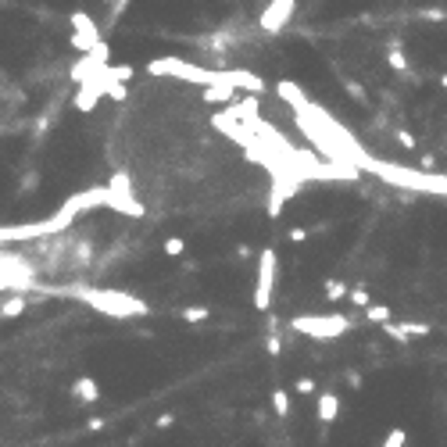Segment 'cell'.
<instances>
[{
	"label": "cell",
	"mask_w": 447,
	"mask_h": 447,
	"mask_svg": "<svg viewBox=\"0 0 447 447\" xmlns=\"http://www.w3.org/2000/svg\"><path fill=\"white\" fill-rule=\"evenodd\" d=\"M294 122H297V129L304 133V140L312 143V150L319 158H326V161H347V165H354L361 172L365 150H361L358 136L347 125H340L326 108H319L312 97L301 108H294Z\"/></svg>",
	"instance_id": "1"
},
{
	"label": "cell",
	"mask_w": 447,
	"mask_h": 447,
	"mask_svg": "<svg viewBox=\"0 0 447 447\" xmlns=\"http://www.w3.org/2000/svg\"><path fill=\"white\" fill-rule=\"evenodd\" d=\"M150 76H168V79H183V83H193V86H215V83H230L244 93H255L262 97L269 86L262 76L255 72H244V68H204V65H190L183 58H154L147 65Z\"/></svg>",
	"instance_id": "2"
},
{
	"label": "cell",
	"mask_w": 447,
	"mask_h": 447,
	"mask_svg": "<svg viewBox=\"0 0 447 447\" xmlns=\"http://www.w3.org/2000/svg\"><path fill=\"white\" fill-rule=\"evenodd\" d=\"M51 294L76 297V301L90 304L97 315H108V319H147L150 315V304L143 297H133V294L115 290V287H72V290H51Z\"/></svg>",
	"instance_id": "3"
},
{
	"label": "cell",
	"mask_w": 447,
	"mask_h": 447,
	"mask_svg": "<svg viewBox=\"0 0 447 447\" xmlns=\"http://www.w3.org/2000/svg\"><path fill=\"white\" fill-rule=\"evenodd\" d=\"M351 315H294L290 319V329L294 333H304L312 340H336L351 329Z\"/></svg>",
	"instance_id": "4"
},
{
	"label": "cell",
	"mask_w": 447,
	"mask_h": 447,
	"mask_svg": "<svg viewBox=\"0 0 447 447\" xmlns=\"http://www.w3.org/2000/svg\"><path fill=\"white\" fill-rule=\"evenodd\" d=\"M72 222L58 211L51 218H40V222H26V226H0V247L4 244H26V240H40V237H54V233H65Z\"/></svg>",
	"instance_id": "5"
},
{
	"label": "cell",
	"mask_w": 447,
	"mask_h": 447,
	"mask_svg": "<svg viewBox=\"0 0 447 447\" xmlns=\"http://www.w3.org/2000/svg\"><path fill=\"white\" fill-rule=\"evenodd\" d=\"M276 276H279V255L272 247H265L258 255V272H255V308L258 312H269L272 290H276Z\"/></svg>",
	"instance_id": "6"
},
{
	"label": "cell",
	"mask_w": 447,
	"mask_h": 447,
	"mask_svg": "<svg viewBox=\"0 0 447 447\" xmlns=\"http://www.w3.org/2000/svg\"><path fill=\"white\" fill-rule=\"evenodd\" d=\"M108 207L118 211V215H129V218H140V215H143V204L136 200L133 183H129L125 172H115V175H111V183H108Z\"/></svg>",
	"instance_id": "7"
},
{
	"label": "cell",
	"mask_w": 447,
	"mask_h": 447,
	"mask_svg": "<svg viewBox=\"0 0 447 447\" xmlns=\"http://www.w3.org/2000/svg\"><path fill=\"white\" fill-rule=\"evenodd\" d=\"M294 11H297V0H269V4H265V11L258 15V26H262V33H269V36H279V33L290 26Z\"/></svg>",
	"instance_id": "8"
},
{
	"label": "cell",
	"mask_w": 447,
	"mask_h": 447,
	"mask_svg": "<svg viewBox=\"0 0 447 447\" xmlns=\"http://www.w3.org/2000/svg\"><path fill=\"white\" fill-rule=\"evenodd\" d=\"M68 22H72V47H76V51L86 54V51H93V47L104 40V36H101V26H97L86 11H72Z\"/></svg>",
	"instance_id": "9"
},
{
	"label": "cell",
	"mask_w": 447,
	"mask_h": 447,
	"mask_svg": "<svg viewBox=\"0 0 447 447\" xmlns=\"http://www.w3.org/2000/svg\"><path fill=\"white\" fill-rule=\"evenodd\" d=\"M211 125H215L218 133H226V136H230L233 143H240V147H251V143H255V133H251L230 108H222L218 115H211Z\"/></svg>",
	"instance_id": "10"
},
{
	"label": "cell",
	"mask_w": 447,
	"mask_h": 447,
	"mask_svg": "<svg viewBox=\"0 0 447 447\" xmlns=\"http://www.w3.org/2000/svg\"><path fill=\"white\" fill-rule=\"evenodd\" d=\"M383 333L394 340V344H411L415 336H429V326L426 322H383Z\"/></svg>",
	"instance_id": "11"
},
{
	"label": "cell",
	"mask_w": 447,
	"mask_h": 447,
	"mask_svg": "<svg viewBox=\"0 0 447 447\" xmlns=\"http://www.w3.org/2000/svg\"><path fill=\"white\" fill-rule=\"evenodd\" d=\"M104 97V86L97 83V79H86V83H79V93H76V111H83V115H90L93 108H97V101Z\"/></svg>",
	"instance_id": "12"
},
{
	"label": "cell",
	"mask_w": 447,
	"mask_h": 447,
	"mask_svg": "<svg viewBox=\"0 0 447 447\" xmlns=\"http://www.w3.org/2000/svg\"><path fill=\"white\" fill-rule=\"evenodd\" d=\"M72 397H76L79 404H97V401H101V383H97L93 376H79V379L72 383Z\"/></svg>",
	"instance_id": "13"
},
{
	"label": "cell",
	"mask_w": 447,
	"mask_h": 447,
	"mask_svg": "<svg viewBox=\"0 0 447 447\" xmlns=\"http://www.w3.org/2000/svg\"><path fill=\"white\" fill-rule=\"evenodd\" d=\"M315 408H319V422L329 426L340 415V397L336 394H315Z\"/></svg>",
	"instance_id": "14"
},
{
	"label": "cell",
	"mask_w": 447,
	"mask_h": 447,
	"mask_svg": "<svg viewBox=\"0 0 447 447\" xmlns=\"http://www.w3.org/2000/svg\"><path fill=\"white\" fill-rule=\"evenodd\" d=\"M207 104H233L237 101V86H230V83H215V86H204V93H200Z\"/></svg>",
	"instance_id": "15"
},
{
	"label": "cell",
	"mask_w": 447,
	"mask_h": 447,
	"mask_svg": "<svg viewBox=\"0 0 447 447\" xmlns=\"http://www.w3.org/2000/svg\"><path fill=\"white\" fill-rule=\"evenodd\" d=\"M276 93H279V101H287L290 108H301V104L308 101V93H304L294 79H279V83H276Z\"/></svg>",
	"instance_id": "16"
},
{
	"label": "cell",
	"mask_w": 447,
	"mask_h": 447,
	"mask_svg": "<svg viewBox=\"0 0 447 447\" xmlns=\"http://www.w3.org/2000/svg\"><path fill=\"white\" fill-rule=\"evenodd\" d=\"M207 51H215V58H226V51H230V43H233V33L230 29H215L211 36H204L200 40Z\"/></svg>",
	"instance_id": "17"
},
{
	"label": "cell",
	"mask_w": 447,
	"mask_h": 447,
	"mask_svg": "<svg viewBox=\"0 0 447 447\" xmlns=\"http://www.w3.org/2000/svg\"><path fill=\"white\" fill-rule=\"evenodd\" d=\"M386 65H390L394 72H401V76L411 72V65H408V58H404V51H401V40H390V47H386Z\"/></svg>",
	"instance_id": "18"
},
{
	"label": "cell",
	"mask_w": 447,
	"mask_h": 447,
	"mask_svg": "<svg viewBox=\"0 0 447 447\" xmlns=\"http://www.w3.org/2000/svg\"><path fill=\"white\" fill-rule=\"evenodd\" d=\"M179 319H183V322H190V326H200V322H207V319H211V308H204V304H186V308L179 312Z\"/></svg>",
	"instance_id": "19"
},
{
	"label": "cell",
	"mask_w": 447,
	"mask_h": 447,
	"mask_svg": "<svg viewBox=\"0 0 447 447\" xmlns=\"http://www.w3.org/2000/svg\"><path fill=\"white\" fill-rule=\"evenodd\" d=\"M394 319V312L386 308V304H369L365 308V322H372V326H383V322H390Z\"/></svg>",
	"instance_id": "20"
},
{
	"label": "cell",
	"mask_w": 447,
	"mask_h": 447,
	"mask_svg": "<svg viewBox=\"0 0 447 447\" xmlns=\"http://www.w3.org/2000/svg\"><path fill=\"white\" fill-rule=\"evenodd\" d=\"M269 401H272V411H276L279 418H287V415H290V394H287V390H272V394H269Z\"/></svg>",
	"instance_id": "21"
},
{
	"label": "cell",
	"mask_w": 447,
	"mask_h": 447,
	"mask_svg": "<svg viewBox=\"0 0 447 447\" xmlns=\"http://www.w3.org/2000/svg\"><path fill=\"white\" fill-rule=\"evenodd\" d=\"M322 294H326L329 301H344V297H347V283H344V279H326V283H322Z\"/></svg>",
	"instance_id": "22"
},
{
	"label": "cell",
	"mask_w": 447,
	"mask_h": 447,
	"mask_svg": "<svg viewBox=\"0 0 447 447\" xmlns=\"http://www.w3.org/2000/svg\"><path fill=\"white\" fill-rule=\"evenodd\" d=\"M26 304H29V301H26L22 294H19V297H11L4 308H0V319H19V315L26 312Z\"/></svg>",
	"instance_id": "23"
},
{
	"label": "cell",
	"mask_w": 447,
	"mask_h": 447,
	"mask_svg": "<svg viewBox=\"0 0 447 447\" xmlns=\"http://www.w3.org/2000/svg\"><path fill=\"white\" fill-rule=\"evenodd\" d=\"M404 443H408V429L394 426V429H386V436H383L379 447H404Z\"/></svg>",
	"instance_id": "24"
},
{
	"label": "cell",
	"mask_w": 447,
	"mask_h": 447,
	"mask_svg": "<svg viewBox=\"0 0 447 447\" xmlns=\"http://www.w3.org/2000/svg\"><path fill=\"white\" fill-rule=\"evenodd\" d=\"M347 297H351V304H358V308H369V304H372L369 287H347Z\"/></svg>",
	"instance_id": "25"
},
{
	"label": "cell",
	"mask_w": 447,
	"mask_h": 447,
	"mask_svg": "<svg viewBox=\"0 0 447 447\" xmlns=\"http://www.w3.org/2000/svg\"><path fill=\"white\" fill-rule=\"evenodd\" d=\"M104 93H108L111 101H118V104H122V101L129 97V90H125V83H118V79H111V83H104Z\"/></svg>",
	"instance_id": "26"
},
{
	"label": "cell",
	"mask_w": 447,
	"mask_h": 447,
	"mask_svg": "<svg viewBox=\"0 0 447 447\" xmlns=\"http://www.w3.org/2000/svg\"><path fill=\"white\" fill-rule=\"evenodd\" d=\"M165 255H168V258H183V255H186V240H183V237H168V240H165Z\"/></svg>",
	"instance_id": "27"
},
{
	"label": "cell",
	"mask_w": 447,
	"mask_h": 447,
	"mask_svg": "<svg viewBox=\"0 0 447 447\" xmlns=\"http://www.w3.org/2000/svg\"><path fill=\"white\" fill-rule=\"evenodd\" d=\"M294 390H297L301 397H312V394H319V383H315V376H301V379L294 383Z\"/></svg>",
	"instance_id": "28"
},
{
	"label": "cell",
	"mask_w": 447,
	"mask_h": 447,
	"mask_svg": "<svg viewBox=\"0 0 447 447\" xmlns=\"http://www.w3.org/2000/svg\"><path fill=\"white\" fill-rule=\"evenodd\" d=\"M265 351H269L272 358H279V354H283V336H279V333H269V336H265Z\"/></svg>",
	"instance_id": "29"
},
{
	"label": "cell",
	"mask_w": 447,
	"mask_h": 447,
	"mask_svg": "<svg viewBox=\"0 0 447 447\" xmlns=\"http://www.w3.org/2000/svg\"><path fill=\"white\" fill-rule=\"evenodd\" d=\"M344 90H347V97H354L358 104H365V101H369V97H365V90H361L354 79H344Z\"/></svg>",
	"instance_id": "30"
},
{
	"label": "cell",
	"mask_w": 447,
	"mask_h": 447,
	"mask_svg": "<svg viewBox=\"0 0 447 447\" xmlns=\"http://www.w3.org/2000/svg\"><path fill=\"white\" fill-rule=\"evenodd\" d=\"M394 136H397V143H401V150H415V147H418V143H415V136H411L408 129H397Z\"/></svg>",
	"instance_id": "31"
},
{
	"label": "cell",
	"mask_w": 447,
	"mask_h": 447,
	"mask_svg": "<svg viewBox=\"0 0 447 447\" xmlns=\"http://www.w3.org/2000/svg\"><path fill=\"white\" fill-rule=\"evenodd\" d=\"M422 19H426V22H447V11H440V8H422Z\"/></svg>",
	"instance_id": "32"
},
{
	"label": "cell",
	"mask_w": 447,
	"mask_h": 447,
	"mask_svg": "<svg viewBox=\"0 0 447 447\" xmlns=\"http://www.w3.org/2000/svg\"><path fill=\"white\" fill-rule=\"evenodd\" d=\"M344 379H347V386H351V390H361V383H365L358 369H347V372H344Z\"/></svg>",
	"instance_id": "33"
},
{
	"label": "cell",
	"mask_w": 447,
	"mask_h": 447,
	"mask_svg": "<svg viewBox=\"0 0 447 447\" xmlns=\"http://www.w3.org/2000/svg\"><path fill=\"white\" fill-rule=\"evenodd\" d=\"M172 422H175V415H172V411H165V415H158V418H154V429H168Z\"/></svg>",
	"instance_id": "34"
},
{
	"label": "cell",
	"mask_w": 447,
	"mask_h": 447,
	"mask_svg": "<svg viewBox=\"0 0 447 447\" xmlns=\"http://www.w3.org/2000/svg\"><path fill=\"white\" fill-rule=\"evenodd\" d=\"M104 4H111V19H118V15L125 11V4H129V0H104Z\"/></svg>",
	"instance_id": "35"
},
{
	"label": "cell",
	"mask_w": 447,
	"mask_h": 447,
	"mask_svg": "<svg viewBox=\"0 0 447 447\" xmlns=\"http://www.w3.org/2000/svg\"><path fill=\"white\" fill-rule=\"evenodd\" d=\"M422 172H436V158L433 154H422V165H418Z\"/></svg>",
	"instance_id": "36"
},
{
	"label": "cell",
	"mask_w": 447,
	"mask_h": 447,
	"mask_svg": "<svg viewBox=\"0 0 447 447\" xmlns=\"http://www.w3.org/2000/svg\"><path fill=\"white\" fill-rule=\"evenodd\" d=\"M290 240H294V244H304V240H308V230L294 226V230H290Z\"/></svg>",
	"instance_id": "37"
},
{
	"label": "cell",
	"mask_w": 447,
	"mask_h": 447,
	"mask_svg": "<svg viewBox=\"0 0 447 447\" xmlns=\"http://www.w3.org/2000/svg\"><path fill=\"white\" fill-rule=\"evenodd\" d=\"M265 329H269V333H279V319L269 315V319H265Z\"/></svg>",
	"instance_id": "38"
},
{
	"label": "cell",
	"mask_w": 447,
	"mask_h": 447,
	"mask_svg": "<svg viewBox=\"0 0 447 447\" xmlns=\"http://www.w3.org/2000/svg\"><path fill=\"white\" fill-rule=\"evenodd\" d=\"M86 429H90V433H101V429H104V418H90Z\"/></svg>",
	"instance_id": "39"
},
{
	"label": "cell",
	"mask_w": 447,
	"mask_h": 447,
	"mask_svg": "<svg viewBox=\"0 0 447 447\" xmlns=\"http://www.w3.org/2000/svg\"><path fill=\"white\" fill-rule=\"evenodd\" d=\"M237 258H251V247H247V244H237Z\"/></svg>",
	"instance_id": "40"
},
{
	"label": "cell",
	"mask_w": 447,
	"mask_h": 447,
	"mask_svg": "<svg viewBox=\"0 0 447 447\" xmlns=\"http://www.w3.org/2000/svg\"><path fill=\"white\" fill-rule=\"evenodd\" d=\"M440 86H443V90H447V72H443V76H440Z\"/></svg>",
	"instance_id": "41"
}]
</instances>
